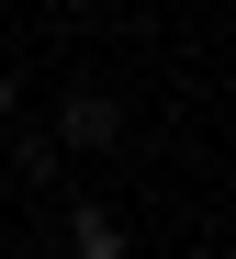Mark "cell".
<instances>
[{
  "mask_svg": "<svg viewBox=\"0 0 236 259\" xmlns=\"http://www.w3.org/2000/svg\"><path fill=\"white\" fill-rule=\"evenodd\" d=\"M0 12H12V0H0Z\"/></svg>",
  "mask_w": 236,
  "mask_h": 259,
  "instance_id": "5b68a950",
  "label": "cell"
},
{
  "mask_svg": "<svg viewBox=\"0 0 236 259\" xmlns=\"http://www.w3.org/2000/svg\"><path fill=\"white\" fill-rule=\"evenodd\" d=\"M124 136H135V124H124V102L102 91V79H68V102H57V147H68V158H113Z\"/></svg>",
  "mask_w": 236,
  "mask_h": 259,
  "instance_id": "6da1fadb",
  "label": "cell"
},
{
  "mask_svg": "<svg viewBox=\"0 0 236 259\" xmlns=\"http://www.w3.org/2000/svg\"><path fill=\"white\" fill-rule=\"evenodd\" d=\"M12 113H23V91H12V68H0V136H12Z\"/></svg>",
  "mask_w": 236,
  "mask_h": 259,
  "instance_id": "277c9868",
  "label": "cell"
},
{
  "mask_svg": "<svg viewBox=\"0 0 236 259\" xmlns=\"http://www.w3.org/2000/svg\"><path fill=\"white\" fill-rule=\"evenodd\" d=\"M12 181H23V192L57 181V136H12Z\"/></svg>",
  "mask_w": 236,
  "mask_h": 259,
  "instance_id": "3957f363",
  "label": "cell"
},
{
  "mask_svg": "<svg viewBox=\"0 0 236 259\" xmlns=\"http://www.w3.org/2000/svg\"><path fill=\"white\" fill-rule=\"evenodd\" d=\"M57 237H68V259H135V226H124V214H113L102 192H79Z\"/></svg>",
  "mask_w": 236,
  "mask_h": 259,
  "instance_id": "7a4b0ae2",
  "label": "cell"
}]
</instances>
